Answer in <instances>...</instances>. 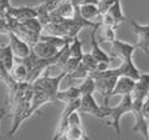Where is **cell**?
Returning <instances> with one entry per match:
<instances>
[{
	"label": "cell",
	"instance_id": "obj_22",
	"mask_svg": "<svg viewBox=\"0 0 149 140\" xmlns=\"http://www.w3.org/2000/svg\"><path fill=\"white\" fill-rule=\"evenodd\" d=\"M89 70H88L86 67H85L84 64H82L81 62H80V64L77 65V68L73 71V72H71V73H68V77L70 79H85V77H88L89 76Z\"/></svg>",
	"mask_w": 149,
	"mask_h": 140
},
{
	"label": "cell",
	"instance_id": "obj_4",
	"mask_svg": "<svg viewBox=\"0 0 149 140\" xmlns=\"http://www.w3.org/2000/svg\"><path fill=\"white\" fill-rule=\"evenodd\" d=\"M67 77V72L65 71H60L59 75L56 76H49L46 75L39 76L38 79L31 83L33 85V91L36 92H47V93L56 94V92L59 91V85L63 81V79Z\"/></svg>",
	"mask_w": 149,
	"mask_h": 140
},
{
	"label": "cell",
	"instance_id": "obj_13",
	"mask_svg": "<svg viewBox=\"0 0 149 140\" xmlns=\"http://www.w3.org/2000/svg\"><path fill=\"white\" fill-rule=\"evenodd\" d=\"M5 15L10 16L12 18H15L17 21H24L31 17H38L37 9L34 7H12L10 5L7 9Z\"/></svg>",
	"mask_w": 149,
	"mask_h": 140
},
{
	"label": "cell",
	"instance_id": "obj_27",
	"mask_svg": "<svg viewBox=\"0 0 149 140\" xmlns=\"http://www.w3.org/2000/svg\"><path fill=\"white\" fill-rule=\"evenodd\" d=\"M141 114H143V117H144V119L147 120V123L149 125V94H148L147 98H145L144 104H143Z\"/></svg>",
	"mask_w": 149,
	"mask_h": 140
},
{
	"label": "cell",
	"instance_id": "obj_30",
	"mask_svg": "<svg viewBox=\"0 0 149 140\" xmlns=\"http://www.w3.org/2000/svg\"><path fill=\"white\" fill-rule=\"evenodd\" d=\"M5 109H0V123H1V120H3V118L5 117Z\"/></svg>",
	"mask_w": 149,
	"mask_h": 140
},
{
	"label": "cell",
	"instance_id": "obj_12",
	"mask_svg": "<svg viewBox=\"0 0 149 140\" xmlns=\"http://www.w3.org/2000/svg\"><path fill=\"white\" fill-rule=\"evenodd\" d=\"M135 84H136V80H134L132 77H128V76H119L111 97H114V96H120V97L128 96V94H131L132 91H134Z\"/></svg>",
	"mask_w": 149,
	"mask_h": 140
},
{
	"label": "cell",
	"instance_id": "obj_18",
	"mask_svg": "<svg viewBox=\"0 0 149 140\" xmlns=\"http://www.w3.org/2000/svg\"><path fill=\"white\" fill-rule=\"evenodd\" d=\"M64 139L68 140H89V136H86V132L82 128V125H70L68 130L64 135Z\"/></svg>",
	"mask_w": 149,
	"mask_h": 140
},
{
	"label": "cell",
	"instance_id": "obj_24",
	"mask_svg": "<svg viewBox=\"0 0 149 140\" xmlns=\"http://www.w3.org/2000/svg\"><path fill=\"white\" fill-rule=\"evenodd\" d=\"M80 62H81V59H80V58L70 56V59L65 62L64 67H63V71H65V72H67V75H68V73H71V72H73V71L77 68V65L80 64Z\"/></svg>",
	"mask_w": 149,
	"mask_h": 140
},
{
	"label": "cell",
	"instance_id": "obj_8",
	"mask_svg": "<svg viewBox=\"0 0 149 140\" xmlns=\"http://www.w3.org/2000/svg\"><path fill=\"white\" fill-rule=\"evenodd\" d=\"M111 50H113L114 55L119 58V59L123 62V60H128V59H134V52L136 50L135 45H131L126 41H115L111 43Z\"/></svg>",
	"mask_w": 149,
	"mask_h": 140
},
{
	"label": "cell",
	"instance_id": "obj_14",
	"mask_svg": "<svg viewBox=\"0 0 149 140\" xmlns=\"http://www.w3.org/2000/svg\"><path fill=\"white\" fill-rule=\"evenodd\" d=\"M59 47L54 46V45L49 43L46 41H42L39 39L33 47H31V51L39 58H52L59 52Z\"/></svg>",
	"mask_w": 149,
	"mask_h": 140
},
{
	"label": "cell",
	"instance_id": "obj_23",
	"mask_svg": "<svg viewBox=\"0 0 149 140\" xmlns=\"http://www.w3.org/2000/svg\"><path fill=\"white\" fill-rule=\"evenodd\" d=\"M115 39V28L114 26H102V42L113 43Z\"/></svg>",
	"mask_w": 149,
	"mask_h": 140
},
{
	"label": "cell",
	"instance_id": "obj_20",
	"mask_svg": "<svg viewBox=\"0 0 149 140\" xmlns=\"http://www.w3.org/2000/svg\"><path fill=\"white\" fill-rule=\"evenodd\" d=\"M84 52H82V42L79 39V37L72 38V41L70 42V56L72 58H80L81 59Z\"/></svg>",
	"mask_w": 149,
	"mask_h": 140
},
{
	"label": "cell",
	"instance_id": "obj_31",
	"mask_svg": "<svg viewBox=\"0 0 149 140\" xmlns=\"http://www.w3.org/2000/svg\"><path fill=\"white\" fill-rule=\"evenodd\" d=\"M148 132H149V126H148Z\"/></svg>",
	"mask_w": 149,
	"mask_h": 140
},
{
	"label": "cell",
	"instance_id": "obj_16",
	"mask_svg": "<svg viewBox=\"0 0 149 140\" xmlns=\"http://www.w3.org/2000/svg\"><path fill=\"white\" fill-rule=\"evenodd\" d=\"M10 75L17 83H28V68L21 60L15 59V65L10 70Z\"/></svg>",
	"mask_w": 149,
	"mask_h": 140
},
{
	"label": "cell",
	"instance_id": "obj_5",
	"mask_svg": "<svg viewBox=\"0 0 149 140\" xmlns=\"http://www.w3.org/2000/svg\"><path fill=\"white\" fill-rule=\"evenodd\" d=\"M101 18H102V20H101V25L102 26H114L115 29L118 28L122 22H127V20H128L123 13L120 0H116L110 7V9H109L105 15H102Z\"/></svg>",
	"mask_w": 149,
	"mask_h": 140
},
{
	"label": "cell",
	"instance_id": "obj_9",
	"mask_svg": "<svg viewBox=\"0 0 149 140\" xmlns=\"http://www.w3.org/2000/svg\"><path fill=\"white\" fill-rule=\"evenodd\" d=\"M102 25L100 26H95V28H92V31H90V54L97 59V62H106V63H110L111 62V58L105 50L101 49L100 43H98V39H97V30L101 28Z\"/></svg>",
	"mask_w": 149,
	"mask_h": 140
},
{
	"label": "cell",
	"instance_id": "obj_19",
	"mask_svg": "<svg viewBox=\"0 0 149 140\" xmlns=\"http://www.w3.org/2000/svg\"><path fill=\"white\" fill-rule=\"evenodd\" d=\"M80 13L86 20H93V18H101V13L98 9L97 4H82L80 5Z\"/></svg>",
	"mask_w": 149,
	"mask_h": 140
},
{
	"label": "cell",
	"instance_id": "obj_17",
	"mask_svg": "<svg viewBox=\"0 0 149 140\" xmlns=\"http://www.w3.org/2000/svg\"><path fill=\"white\" fill-rule=\"evenodd\" d=\"M15 59H16V56L12 51L10 45H4V46L0 45V62L5 65V68L9 72L12 70V67L15 65Z\"/></svg>",
	"mask_w": 149,
	"mask_h": 140
},
{
	"label": "cell",
	"instance_id": "obj_10",
	"mask_svg": "<svg viewBox=\"0 0 149 140\" xmlns=\"http://www.w3.org/2000/svg\"><path fill=\"white\" fill-rule=\"evenodd\" d=\"M8 37H9V45L16 58H25L31 52V47L29 46V43L21 39L16 33L10 31L8 33Z\"/></svg>",
	"mask_w": 149,
	"mask_h": 140
},
{
	"label": "cell",
	"instance_id": "obj_6",
	"mask_svg": "<svg viewBox=\"0 0 149 140\" xmlns=\"http://www.w3.org/2000/svg\"><path fill=\"white\" fill-rule=\"evenodd\" d=\"M127 22L131 25L132 30L137 36L136 47L143 50L145 54H149V24L148 25H140L136 20H131V18H128Z\"/></svg>",
	"mask_w": 149,
	"mask_h": 140
},
{
	"label": "cell",
	"instance_id": "obj_3",
	"mask_svg": "<svg viewBox=\"0 0 149 140\" xmlns=\"http://www.w3.org/2000/svg\"><path fill=\"white\" fill-rule=\"evenodd\" d=\"M89 76L94 79L95 91L103 97V105H109V100L111 98L113 91L118 81V76L114 75L109 68L105 71H94Z\"/></svg>",
	"mask_w": 149,
	"mask_h": 140
},
{
	"label": "cell",
	"instance_id": "obj_26",
	"mask_svg": "<svg viewBox=\"0 0 149 140\" xmlns=\"http://www.w3.org/2000/svg\"><path fill=\"white\" fill-rule=\"evenodd\" d=\"M10 33V26L8 22L7 17L5 16H0V34H7Z\"/></svg>",
	"mask_w": 149,
	"mask_h": 140
},
{
	"label": "cell",
	"instance_id": "obj_1",
	"mask_svg": "<svg viewBox=\"0 0 149 140\" xmlns=\"http://www.w3.org/2000/svg\"><path fill=\"white\" fill-rule=\"evenodd\" d=\"M149 94V72L140 75L139 80H136L135 88L131 93L132 98V114L135 115V126L134 131L135 132H140L144 139L149 140V132H148V123L144 119L141 114V107L144 104L145 98Z\"/></svg>",
	"mask_w": 149,
	"mask_h": 140
},
{
	"label": "cell",
	"instance_id": "obj_15",
	"mask_svg": "<svg viewBox=\"0 0 149 140\" xmlns=\"http://www.w3.org/2000/svg\"><path fill=\"white\" fill-rule=\"evenodd\" d=\"M81 97V91H80L79 85L74 86L71 85L68 89L65 91H58L56 92V101L58 104L59 102H63V104H67V102H71L73 100H77Z\"/></svg>",
	"mask_w": 149,
	"mask_h": 140
},
{
	"label": "cell",
	"instance_id": "obj_28",
	"mask_svg": "<svg viewBox=\"0 0 149 140\" xmlns=\"http://www.w3.org/2000/svg\"><path fill=\"white\" fill-rule=\"evenodd\" d=\"M9 7H10V0H0V16H4Z\"/></svg>",
	"mask_w": 149,
	"mask_h": 140
},
{
	"label": "cell",
	"instance_id": "obj_2",
	"mask_svg": "<svg viewBox=\"0 0 149 140\" xmlns=\"http://www.w3.org/2000/svg\"><path fill=\"white\" fill-rule=\"evenodd\" d=\"M102 114H101V119L106 120V125L113 126L115 128L116 134L120 135L122 130H120V118L123 117L127 113H132V98L131 94L128 96H123L122 101L119 102L116 106H109V105H102Z\"/></svg>",
	"mask_w": 149,
	"mask_h": 140
},
{
	"label": "cell",
	"instance_id": "obj_7",
	"mask_svg": "<svg viewBox=\"0 0 149 140\" xmlns=\"http://www.w3.org/2000/svg\"><path fill=\"white\" fill-rule=\"evenodd\" d=\"M77 111L80 114H89L95 118L101 119V114H102V107L97 104L93 93H86L81 96V102H80V107Z\"/></svg>",
	"mask_w": 149,
	"mask_h": 140
},
{
	"label": "cell",
	"instance_id": "obj_21",
	"mask_svg": "<svg viewBox=\"0 0 149 140\" xmlns=\"http://www.w3.org/2000/svg\"><path fill=\"white\" fill-rule=\"evenodd\" d=\"M81 63L88 68V70H89L90 73L94 72V71H97L98 62H97V59H95V58L93 56L92 54H90V52H89V54H84V55H82ZM90 73H89V75H90Z\"/></svg>",
	"mask_w": 149,
	"mask_h": 140
},
{
	"label": "cell",
	"instance_id": "obj_11",
	"mask_svg": "<svg viewBox=\"0 0 149 140\" xmlns=\"http://www.w3.org/2000/svg\"><path fill=\"white\" fill-rule=\"evenodd\" d=\"M111 72H113L114 75H116L118 77L119 76H128V77H132L134 80H139L140 75H141V72L139 71V68L135 65L134 59L123 60L122 64L119 65V67L111 70Z\"/></svg>",
	"mask_w": 149,
	"mask_h": 140
},
{
	"label": "cell",
	"instance_id": "obj_25",
	"mask_svg": "<svg viewBox=\"0 0 149 140\" xmlns=\"http://www.w3.org/2000/svg\"><path fill=\"white\" fill-rule=\"evenodd\" d=\"M116 0H100L98 1V9H100V13H101V17H102V15H105L106 12H107L109 9H110V7L115 3Z\"/></svg>",
	"mask_w": 149,
	"mask_h": 140
},
{
	"label": "cell",
	"instance_id": "obj_29",
	"mask_svg": "<svg viewBox=\"0 0 149 140\" xmlns=\"http://www.w3.org/2000/svg\"><path fill=\"white\" fill-rule=\"evenodd\" d=\"M74 5H82V4H98L100 0H72Z\"/></svg>",
	"mask_w": 149,
	"mask_h": 140
}]
</instances>
